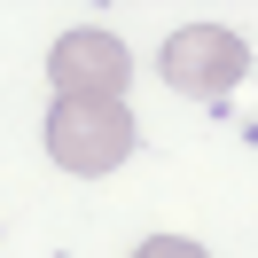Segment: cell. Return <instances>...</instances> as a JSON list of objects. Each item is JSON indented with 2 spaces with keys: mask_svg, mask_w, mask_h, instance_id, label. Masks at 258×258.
<instances>
[{
  "mask_svg": "<svg viewBox=\"0 0 258 258\" xmlns=\"http://www.w3.org/2000/svg\"><path fill=\"white\" fill-rule=\"evenodd\" d=\"M133 258H211V250H204V242H188V235H149Z\"/></svg>",
  "mask_w": 258,
  "mask_h": 258,
  "instance_id": "obj_4",
  "label": "cell"
},
{
  "mask_svg": "<svg viewBox=\"0 0 258 258\" xmlns=\"http://www.w3.org/2000/svg\"><path fill=\"white\" fill-rule=\"evenodd\" d=\"M157 71H164V86H172V94H196V102L235 94L242 71H250V39H235L227 24H180V32L164 39Z\"/></svg>",
  "mask_w": 258,
  "mask_h": 258,
  "instance_id": "obj_2",
  "label": "cell"
},
{
  "mask_svg": "<svg viewBox=\"0 0 258 258\" xmlns=\"http://www.w3.org/2000/svg\"><path fill=\"white\" fill-rule=\"evenodd\" d=\"M47 79H55V102H117L133 79V55H125V39L86 24V32H63L47 47Z\"/></svg>",
  "mask_w": 258,
  "mask_h": 258,
  "instance_id": "obj_3",
  "label": "cell"
},
{
  "mask_svg": "<svg viewBox=\"0 0 258 258\" xmlns=\"http://www.w3.org/2000/svg\"><path fill=\"white\" fill-rule=\"evenodd\" d=\"M133 110L125 102H55L47 110V157L79 180H102L133 157Z\"/></svg>",
  "mask_w": 258,
  "mask_h": 258,
  "instance_id": "obj_1",
  "label": "cell"
}]
</instances>
